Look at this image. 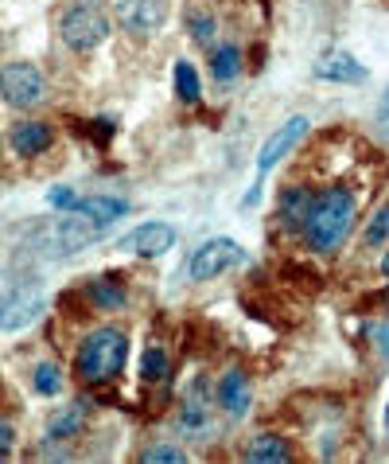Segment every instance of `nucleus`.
Segmentation results:
<instances>
[{"label": "nucleus", "instance_id": "obj_1", "mask_svg": "<svg viewBox=\"0 0 389 464\" xmlns=\"http://www.w3.org/2000/svg\"><path fill=\"white\" fill-rule=\"evenodd\" d=\"M350 227H355V199H350V191L331 188V191H323V196H311L304 235L316 254H335L346 242Z\"/></svg>", "mask_w": 389, "mask_h": 464}, {"label": "nucleus", "instance_id": "obj_2", "mask_svg": "<svg viewBox=\"0 0 389 464\" xmlns=\"http://www.w3.org/2000/svg\"><path fill=\"white\" fill-rule=\"evenodd\" d=\"M125 355H128V343H125V332L117 328H98L90 332L82 352H78V379L90 382V386H101V382H113L125 367Z\"/></svg>", "mask_w": 389, "mask_h": 464}, {"label": "nucleus", "instance_id": "obj_3", "mask_svg": "<svg viewBox=\"0 0 389 464\" xmlns=\"http://www.w3.org/2000/svg\"><path fill=\"white\" fill-rule=\"evenodd\" d=\"M43 313V289L32 277L0 274V328L16 332Z\"/></svg>", "mask_w": 389, "mask_h": 464}, {"label": "nucleus", "instance_id": "obj_4", "mask_svg": "<svg viewBox=\"0 0 389 464\" xmlns=\"http://www.w3.org/2000/svg\"><path fill=\"white\" fill-rule=\"evenodd\" d=\"M242 262H245V246H238V242H230V238H211L191 254L187 277L191 281H211V277H223V274H230V269H238Z\"/></svg>", "mask_w": 389, "mask_h": 464}, {"label": "nucleus", "instance_id": "obj_5", "mask_svg": "<svg viewBox=\"0 0 389 464\" xmlns=\"http://www.w3.org/2000/svg\"><path fill=\"white\" fill-rule=\"evenodd\" d=\"M59 35H62V44L74 47V51H94L106 44V35H109V20L101 16L98 8H71L67 16H62L59 24Z\"/></svg>", "mask_w": 389, "mask_h": 464}, {"label": "nucleus", "instance_id": "obj_6", "mask_svg": "<svg viewBox=\"0 0 389 464\" xmlns=\"http://www.w3.org/2000/svg\"><path fill=\"white\" fill-rule=\"evenodd\" d=\"M0 98L8 106H24V110L35 106V102H43V74L32 63H8L0 71Z\"/></svg>", "mask_w": 389, "mask_h": 464}, {"label": "nucleus", "instance_id": "obj_7", "mask_svg": "<svg viewBox=\"0 0 389 464\" xmlns=\"http://www.w3.org/2000/svg\"><path fill=\"white\" fill-rule=\"evenodd\" d=\"M167 20V5L164 0H117V24L128 35H156Z\"/></svg>", "mask_w": 389, "mask_h": 464}, {"label": "nucleus", "instance_id": "obj_8", "mask_svg": "<svg viewBox=\"0 0 389 464\" xmlns=\"http://www.w3.org/2000/svg\"><path fill=\"white\" fill-rule=\"evenodd\" d=\"M109 227H101V223H94V218H86V215H71V218H62V223L55 227V235H51V250H55L59 257H67V254H74V250H82V246H90V242H98L101 235H106Z\"/></svg>", "mask_w": 389, "mask_h": 464}, {"label": "nucleus", "instance_id": "obj_9", "mask_svg": "<svg viewBox=\"0 0 389 464\" xmlns=\"http://www.w3.org/2000/svg\"><path fill=\"white\" fill-rule=\"evenodd\" d=\"M176 227L167 223H145L137 227L133 235H125L121 242H117V254H140V257H160L176 246Z\"/></svg>", "mask_w": 389, "mask_h": 464}, {"label": "nucleus", "instance_id": "obj_10", "mask_svg": "<svg viewBox=\"0 0 389 464\" xmlns=\"http://www.w3.org/2000/svg\"><path fill=\"white\" fill-rule=\"evenodd\" d=\"M308 118H289V121H284L280 129H277V133H272L269 140H265V145H261V152H257V176H269L272 169H277V164H280V157H284V152H292L296 145H300V137L308 133Z\"/></svg>", "mask_w": 389, "mask_h": 464}, {"label": "nucleus", "instance_id": "obj_11", "mask_svg": "<svg viewBox=\"0 0 389 464\" xmlns=\"http://www.w3.org/2000/svg\"><path fill=\"white\" fill-rule=\"evenodd\" d=\"M366 67L355 59V55H346V51H331V55H323L316 63V79L323 82H346V86H362L366 82Z\"/></svg>", "mask_w": 389, "mask_h": 464}, {"label": "nucleus", "instance_id": "obj_12", "mask_svg": "<svg viewBox=\"0 0 389 464\" xmlns=\"http://www.w3.org/2000/svg\"><path fill=\"white\" fill-rule=\"evenodd\" d=\"M51 125L43 121H20V125H12V149L20 152V157H39V152H47L51 149Z\"/></svg>", "mask_w": 389, "mask_h": 464}, {"label": "nucleus", "instance_id": "obj_13", "mask_svg": "<svg viewBox=\"0 0 389 464\" xmlns=\"http://www.w3.org/2000/svg\"><path fill=\"white\" fill-rule=\"evenodd\" d=\"M74 211L86 215V218H94V223H101V227H113L117 218L128 211V203L117 199V196H90V199H78Z\"/></svg>", "mask_w": 389, "mask_h": 464}, {"label": "nucleus", "instance_id": "obj_14", "mask_svg": "<svg viewBox=\"0 0 389 464\" xmlns=\"http://www.w3.org/2000/svg\"><path fill=\"white\" fill-rule=\"evenodd\" d=\"M218 398H223L230 418H242L245 410H250V379H245L242 371H230L223 379V386H218Z\"/></svg>", "mask_w": 389, "mask_h": 464}, {"label": "nucleus", "instance_id": "obj_15", "mask_svg": "<svg viewBox=\"0 0 389 464\" xmlns=\"http://www.w3.org/2000/svg\"><path fill=\"white\" fill-rule=\"evenodd\" d=\"M292 453H289V445L280 441V437H269V433H261V437H253L250 441V449H245V460H253V464H284Z\"/></svg>", "mask_w": 389, "mask_h": 464}, {"label": "nucleus", "instance_id": "obj_16", "mask_svg": "<svg viewBox=\"0 0 389 464\" xmlns=\"http://www.w3.org/2000/svg\"><path fill=\"white\" fill-rule=\"evenodd\" d=\"M86 414H90V402H71V406H62L55 418L47 421V433L51 437H71L78 433L86 425Z\"/></svg>", "mask_w": 389, "mask_h": 464}, {"label": "nucleus", "instance_id": "obj_17", "mask_svg": "<svg viewBox=\"0 0 389 464\" xmlns=\"http://www.w3.org/2000/svg\"><path fill=\"white\" fill-rule=\"evenodd\" d=\"M308 208H311V191L308 188H284L280 191V218L289 227H304Z\"/></svg>", "mask_w": 389, "mask_h": 464}, {"label": "nucleus", "instance_id": "obj_18", "mask_svg": "<svg viewBox=\"0 0 389 464\" xmlns=\"http://www.w3.org/2000/svg\"><path fill=\"white\" fill-rule=\"evenodd\" d=\"M179 430H184V433H203V430H211V410H206L199 398L184 402V410H179Z\"/></svg>", "mask_w": 389, "mask_h": 464}, {"label": "nucleus", "instance_id": "obj_19", "mask_svg": "<svg viewBox=\"0 0 389 464\" xmlns=\"http://www.w3.org/2000/svg\"><path fill=\"white\" fill-rule=\"evenodd\" d=\"M238 71H242V51L238 47H218L214 59H211V74H214V79L218 82H230Z\"/></svg>", "mask_w": 389, "mask_h": 464}, {"label": "nucleus", "instance_id": "obj_20", "mask_svg": "<svg viewBox=\"0 0 389 464\" xmlns=\"http://www.w3.org/2000/svg\"><path fill=\"white\" fill-rule=\"evenodd\" d=\"M86 293H90V301L101 304V308L125 304V289H121V285H113V281H86Z\"/></svg>", "mask_w": 389, "mask_h": 464}, {"label": "nucleus", "instance_id": "obj_21", "mask_svg": "<svg viewBox=\"0 0 389 464\" xmlns=\"http://www.w3.org/2000/svg\"><path fill=\"white\" fill-rule=\"evenodd\" d=\"M176 90L184 102H199V74H194V67L184 59L176 63Z\"/></svg>", "mask_w": 389, "mask_h": 464}, {"label": "nucleus", "instance_id": "obj_22", "mask_svg": "<svg viewBox=\"0 0 389 464\" xmlns=\"http://www.w3.org/2000/svg\"><path fill=\"white\" fill-rule=\"evenodd\" d=\"M35 391L39 394H59L62 391V371L55 363H39L35 367Z\"/></svg>", "mask_w": 389, "mask_h": 464}, {"label": "nucleus", "instance_id": "obj_23", "mask_svg": "<svg viewBox=\"0 0 389 464\" xmlns=\"http://www.w3.org/2000/svg\"><path fill=\"white\" fill-rule=\"evenodd\" d=\"M140 375H145L148 382L167 375V355L160 352V347H148V352H145V359H140Z\"/></svg>", "mask_w": 389, "mask_h": 464}, {"label": "nucleus", "instance_id": "obj_24", "mask_svg": "<svg viewBox=\"0 0 389 464\" xmlns=\"http://www.w3.org/2000/svg\"><path fill=\"white\" fill-rule=\"evenodd\" d=\"M385 235H389V211H374L370 227H366V246H385Z\"/></svg>", "mask_w": 389, "mask_h": 464}, {"label": "nucleus", "instance_id": "obj_25", "mask_svg": "<svg viewBox=\"0 0 389 464\" xmlns=\"http://www.w3.org/2000/svg\"><path fill=\"white\" fill-rule=\"evenodd\" d=\"M145 464H160V460H167V464H184L187 460V453L184 449H176V445H156V449H148L145 457H140Z\"/></svg>", "mask_w": 389, "mask_h": 464}, {"label": "nucleus", "instance_id": "obj_26", "mask_svg": "<svg viewBox=\"0 0 389 464\" xmlns=\"http://www.w3.org/2000/svg\"><path fill=\"white\" fill-rule=\"evenodd\" d=\"M191 35L199 44H211L214 40V16H211V12H194V16H191Z\"/></svg>", "mask_w": 389, "mask_h": 464}, {"label": "nucleus", "instance_id": "obj_27", "mask_svg": "<svg viewBox=\"0 0 389 464\" xmlns=\"http://www.w3.org/2000/svg\"><path fill=\"white\" fill-rule=\"evenodd\" d=\"M47 203H51V208H67V211H74L78 191H74V188H51V191H47Z\"/></svg>", "mask_w": 389, "mask_h": 464}, {"label": "nucleus", "instance_id": "obj_28", "mask_svg": "<svg viewBox=\"0 0 389 464\" xmlns=\"http://www.w3.org/2000/svg\"><path fill=\"white\" fill-rule=\"evenodd\" d=\"M12 441H16V433H12L8 421H0V460H5L12 453Z\"/></svg>", "mask_w": 389, "mask_h": 464}]
</instances>
